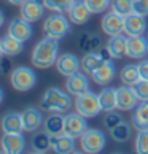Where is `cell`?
<instances>
[{"label": "cell", "mask_w": 148, "mask_h": 154, "mask_svg": "<svg viewBox=\"0 0 148 154\" xmlns=\"http://www.w3.org/2000/svg\"><path fill=\"white\" fill-rule=\"evenodd\" d=\"M132 88H134L140 102L148 100V79H140V81H137Z\"/></svg>", "instance_id": "37"}, {"label": "cell", "mask_w": 148, "mask_h": 154, "mask_svg": "<svg viewBox=\"0 0 148 154\" xmlns=\"http://www.w3.org/2000/svg\"><path fill=\"white\" fill-rule=\"evenodd\" d=\"M2 100H3V89L0 88V103H2Z\"/></svg>", "instance_id": "44"}, {"label": "cell", "mask_w": 148, "mask_h": 154, "mask_svg": "<svg viewBox=\"0 0 148 154\" xmlns=\"http://www.w3.org/2000/svg\"><path fill=\"white\" fill-rule=\"evenodd\" d=\"M2 152L7 154H21L26 148V140L21 134H3L0 138Z\"/></svg>", "instance_id": "11"}, {"label": "cell", "mask_w": 148, "mask_h": 154, "mask_svg": "<svg viewBox=\"0 0 148 154\" xmlns=\"http://www.w3.org/2000/svg\"><path fill=\"white\" fill-rule=\"evenodd\" d=\"M8 33L11 37H14L16 40L26 43L27 40L32 37V27H30V22L22 19V18H18V19H13L8 26Z\"/></svg>", "instance_id": "18"}, {"label": "cell", "mask_w": 148, "mask_h": 154, "mask_svg": "<svg viewBox=\"0 0 148 154\" xmlns=\"http://www.w3.org/2000/svg\"><path fill=\"white\" fill-rule=\"evenodd\" d=\"M102 122H104V125H105L107 130H113V129L116 127V125H119V124L123 122V118L119 116L116 111H109Z\"/></svg>", "instance_id": "36"}, {"label": "cell", "mask_w": 148, "mask_h": 154, "mask_svg": "<svg viewBox=\"0 0 148 154\" xmlns=\"http://www.w3.org/2000/svg\"><path fill=\"white\" fill-rule=\"evenodd\" d=\"M75 110H77V113H80V115L84 116V118L97 116L99 113L102 111L100 103H99V95L94 94V92H91V91L77 95V99H75Z\"/></svg>", "instance_id": "4"}, {"label": "cell", "mask_w": 148, "mask_h": 154, "mask_svg": "<svg viewBox=\"0 0 148 154\" xmlns=\"http://www.w3.org/2000/svg\"><path fill=\"white\" fill-rule=\"evenodd\" d=\"M65 89H67V92H69L70 95H73V97L88 92V91H89V79L86 76V73H84L83 70L81 72L78 70L77 73L67 76Z\"/></svg>", "instance_id": "9"}, {"label": "cell", "mask_w": 148, "mask_h": 154, "mask_svg": "<svg viewBox=\"0 0 148 154\" xmlns=\"http://www.w3.org/2000/svg\"><path fill=\"white\" fill-rule=\"evenodd\" d=\"M139 73H140V79H148V59L142 60L139 64Z\"/></svg>", "instance_id": "39"}, {"label": "cell", "mask_w": 148, "mask_h": 154, "mask_svg": "<svg viewBox=\"0 0 148 154\" xmlns=\"http://www.w3.org/2000/svg\"><path fill=\"white\" fill-rule=\"evenodd\" d=\"M97 95H99V103H100L102 111L109 113V111L116 110V89L105 88V89H102Z\"/></svg>", "instance_id": "27"}, {"label": "cell", "mask_w": 148, "mask_h": 154, "mask_svg": "<svg viewBox=\"0 0 148 154\" xmlns=\"http://www.w3.org/2000/svg\"><path fill=\"white\" fill-rule=\"evenodd\" d=\"M21 116H22V125H24L26 132H35V130H38L42 127V124L45 121L42 111L35 106L26 108V110L21 113Z\"/></svg>", "instance_id": "14"}, {"label": "cell", "mask_w": 148, "mask_h": 154, "mask_svg": "<svg viewBox=\"0 0 148 154\" xmlns=\"http://www.w3.org/2000/svg\"><path fill=\"white\" fill-rule=\"evenodd\" d=\"M139 97L135 94L132 86L123 84L121 88L116 89V110L121 111H131L139 105Z\"/></svg>", "instance_id": "8"}, {"label": "cell", "mask_w": 148, "mask_h": 154, "mask_svg": "<svg viewBox=\"0 0 148 154\" xmlns=\"http://www.w3.org/2000/svg\"><path fill=\"white\" fill-rule=\"evenodd\" d=\"M58 51H59V45L56 38L46 37L40 40L32 51V64L37 68H48L54 65L59 57Z\"/></svg>", "instance_id": "1"}, {"label": "cell", "mask_w": 148, "mask_h": 154, "mask_svg": "<svg viewBox=\"0 0 148 154\" xmlns=\"http://www.w3.org/2000/svg\"><path fill=\"white\" fill-rule=\"evenodd\" d=\"M131 122H132V127L137 130L148 127V100L139 102V105L132 110Z\"/></svg>", "instance_id": "23"}, {"label": "cell", "mask_w": 148, "mask_h": 154, "mask_svg": "<svg viewBox=\"0 0 148 154\" xmlns=\"http://www.w3.org/2000/svg\"><path fill=\"white\" fill-rule=\"evenodd\" d=\"M110 135H112V140L116 141V143H126L131 137V125L123 121L113 130H110Z\"/></svg>", "instance_id": "31"}, {"label": "cell", "mask_w": 148, "mask_h": 154, "mask_svg": "<svg viewBox=\"0 0 148 154\" xmlns=\"http://www.w3.org/2000/svg\"><path fill=\"white\" fill-rule=\"evenodd\" d=\"M11 86L19 92H27L30 91L37 83V75L35 72L29 67H16L10 75Z\"/></svg>", "instance_id": "5"}, {"label": "cell", "mask_w": 148, "mask_h": 154, "mask_svg": "<svg viewBox=\"0 0 148 154\" xmlns=\"http://www.w3.org/2000/svg\"><path fill=\"white\" fill-rule=\"evenodd\" d=\"M97 53L100 54V57H102V59H105V60L113 59L112 56H110V53H109V49H107V46H105V48H102V46H100V48L97 49Z\"/></svg>", "instance_id": "40"}, {"label": "cell", "mask_w": 148, "mask_h": 154, "mask_svg": "<svg viewBox=\"0 0 148 154\" xmlns=\"http://www.w3.org/2000/svg\"><path fill=\"white\" fill-rule=\"evenodd\" d=\"M51 137L46 132H40L35 134L32 137V151L33 152H38V154H43L51 149V141H49Z\"/></svg>", "instance_id": "30"}, {"label": "cell", "mask_w": 148, "mask_h": 154, "mask_svg": "<svg viewBox=\"0 0 148 154\" xmlns=\"http://www.w3.org/2000/svg\"><path fill=\"white\" fill-rule=\"evenodd\" d=\"M8 68H10V60L8 59H0V72L5 73V72H8Z\"/></svg>", "instance_id": "41"}, {"label": "cell", "mask_w": 148, "mask_h": 154, "mask_svg": "<svg viewBox=\"0 0 148 154\" xmlns=\"http://www.w3.org/2000/svg\"><path fill=\"white\" fill-rule=\"evenodd\" d=\"M56 68H58V72L61 75L70 76L73 73H77L81 68V65H80V59L75 54L65 53V54H62L58 57V60H56Z\"/></svg>", "instance_id": "17"}, {"label": "cell", "mask_w": 148, "mask_h": 154, "mask_svg": "<svg viewBox=\"0 0 148 154\" xmlns=\"http://www.w3.org/2000/svg\"><path fill=\"white\" fill-rule=\"evenodd\" d=\"M146 38H148V33H146Z\"/></svg>", "instance_id": "46"}, {"label": "cell", "mask_w": 148, "mask_h": 154, "mask_svg": "<svg viewBox=\"0 0 148 154\" xmlns=\"http://www.w3.org/2000/svg\"><path fill=\"white\" fill-rule=\"evenodd\" d=\"M100 27L104 33H107L109 37L118 35V33L124 32V18L121 14L115 13V11H109L105 13V16L100 21Z\"/></svg>", "instance_id": "10"}, {"label": "cell", "mask_w": 148, "mask_h": 154, "mask_svg": "<svg viewBox=\"0 0 148 154\" xmlns=\"http://www.w3.org/2000/svg\"><path fill=\"white\" fill-rule=\"evenodd\" d=\"M64 119H65V116L59 115V113L49 115L43 121L45 132H46L48 135H61V134H64Z\"/></svg>", "instance_id": "25"}, {"label": "cell", "mask_w": 148, "mask_h": 154, "mask_svg": "<svg viewBox=\"0 0 148 154\" xmlns=\"http://www.w3.org/2000/svg\"><path fill=\"white\" fill-rule=\"evenodd\" d=\"M45 8H48L51 11H56V13H64V11H67L72 3L75 2V0H42Z\"/></svg>", "instance_id": "33"}, {"label": "cell", "mask_w": 148, "mask_h": 154, "mask_svg": "<svg viewBox=\"0 0 148 154\" xmlns=\"http://www.w3.org/2000/svg\"><path fill=\"white\" fill-rule=\"evenodd\" d=\"M2 132L3 134H22L24 125H22V116L21 113L16 111H10L2 118Z\"/></svg>", "instance_id": "20"}, {"label": "cell", "mask_w": 148, "mask_h": 154, "mask_svg": "<svg viewBox=\"0 0 148 154\" xmlns=\"http://www.w3.org/2000/svg\"><path fill=\"white\" fill-rule=\"evenodd\" d=\"M119 79L126 86H134L137 81H140V73H139V64H128L121 68L119 72Z\"/></svg>", "instance_id": "28"}, {"label": "cell", "mask_w": 148, "mask_h": 154, "mask_svg": "<svg viewBox=\"0 0 148 154\" xmlns=\"http://www.w3.org/2000/svg\"><path fill=\"white\" fill-rule=\"evenodd\" d=\"M3 21H5V14L2 13V10H0V27H2V24H3Z\"/></svg>", "instance_id": "43"}, {"label": "cell", "mask_w": 148, "mask_h": 154, "mask_svg": "<svg viewBox=\"0 0 148 154\" xmlns=\"http://www.w3.org/2000/svg\"><path fill=\"white\" fill-rule=\"evenodd\" d=\"M135 151L139 154H148V127L139 130L135 137Z\"/></svg>", "instance_id": "34"}, {"label": "cell", "mask_w": 148, "mask_h": 154, "mask_svg": "<svg viewBox=\"0 0 148 154\" xmlns=\"http://www.w3.org/2000/svg\"><path fill=\"white\" fill-rule=\"evenodd\" d=\"M107 49L113 59H121L128 56V38L118 33V35H112L109 43H107Z\"/></svg>", "instance_id": "22"}, {"label": "cell", "mask_w": 148, "mask_h": 154, "mask_svg": "<svg viewBox=\"0 0 148 154\" xmlns=\"http://www.w3.org/2000/svg\"><path fill=\"white\" fill-rule=\"evenodd\" d=\"M22 45L24 43L19 42V40H16L14 37H11L10 33L5 35L3 38H0V48H2V53L5 56H10V57L18 56V54L22 53V49H24Z\"/></svg>", "instance_id": "24"}, {"label": "cell", "mask_w": 148, "mask_h": 154, "mask_svg": "<svg viewBox=\"0 0 148 154\" xmlns=\"http://www.w3.org/2000/svg\"><path fill=\"white\" fill-rule=\"evenodd\" d=\"M7 2H10L11 5H18V7H21V5L24 3L26 0H7Z\"/></svg>", "instance_id": "42"}, {"label": "cell", "mask_w": 148, "mask_h": 154, "mask_svg": "<svg viewBox=\"0 0 148 154\" xmlns=\"http://www.w3.org/2000/svg\"><path fill=\"white\" fill-rule=\"evenodd\" d=\"M148 54V38L143 35L128 37V57L143 59Z\"/></svg>", "instance_id": "12"}, {"label": "cell", "mask_w": 148, "mask_h": 154, "mask_svg": "<svg viewBox=\"0 0 148 154\" xmlns=\"http://www.w3.org/2000/svg\"><path fill=\"white\" fill-rule=\"evenodd\" d=\"M88 130L86 118L80 113H70L64 119V134L72 137V138H80Z\"/></svg>", "instance_id": "7"}, {"label": "cell", "mask_w": 148, "mask_h": 154, "mask_svg": "<svg viewBox=\"0 0 148 154\" xmlns=\"http://www.w3.org/2000/svg\"><path fill=\"white\" fill-rule=\"evenodd\" d=\"M43 32L46 37L61 40L70 32V19H67L62 13H56L48 16L43 22Z\"/></svg>", "instance_id": "3"}, {"label": "cell", "mask_w": 148, "mask_h": 154, "mask_svg": "<svg viewBox=\"0 0 148 154\" xmlns=\"http://www.w3.org/2000/svg\"><path fill=\"white\" fill-rule=\"evenodd\" d=\"M134 13L140 16H148V0H134Z\"/></svg>", "instance_id": "38"}, {"label": "cell", "mask_w": 148, "mask_h": 154, "mask_svg": "<svg viewBox=\"0 0 148 154\" xmlns=\"http://www.w3.org/2000/svg\"><path fill=\"white\" fill-rule=\"evenodd\" d=\"M107 138L105 134L99 129H88L81 137H80V146L88 154H97L105 148Z\"/></svg>", "instance_id": "6"}, {"label": "cell", "mask_w": 148, "mask_h": 154, "mask_svg": "<svg viewBox=\"0 0 148 154\" xmlns=\"http://www.w3.org/2000/svg\"><path fill=\"white\" fill-rule=\"evenodd\" d=\"M145 32H146L145 16H140L137 13H131L124 18V33H128V37L143 35Z\"/></svg>", "instance_id": "15"}, {"label": "cell", "mask_w": 148, "mask_h": 154, "mask_svg": "<svg viewBox=\"0 0 148 154\" xmlns=\"http://www.w3.org/2000/svg\"><path fill=\"white\" fill-rule=\"evenodd\" d=\"M86 3V7L89 8V11L93 14H99V13H104L112 5L110 0H83Z\"/></svg>", "instance_id": "35"}, {"label": "cell", "mask_w": 148, "mask_h": 154, "mask_svg": "<svg viewBox=\"0 0 148 154\" xmlns=\"http://www.w3.org/2000/svg\"><path fill=\"white\" fill-rule=\"evenodd\" d=\"M2 54H3V53H2V48H0V57H2Z\"/></svg>", "instance_id": "45"}, {"label": "cell", "mask_w": 148, "mask_h": 154, "mask_svg": "<svg viewBox=\"0 0 148 154\" xmlns=\"http://www.w3.org/2000/svg\"><path fill=\"white\" fill-rule=\"evenodd\" d=\"M100 46H102V40H100L99 35H96V33L86 32L80 37V48H81L84 53H94V51H97Z\"/></svg>", "instance_id": "29"}, {"label": "cell", "mask_w": 148, "mask_h": 154, "mask_svg": "<svg viewBox=\"0 0 148 154\" xmlns=\"http://www.w3.org/2000/svg\"><path fill=\"white\" fill-rule=\"evenodd\" d=\"M70 94L58 88H49L42 97V108L51 113H62L72 106Z\"/></svg>", "instance_id": "2"}, {"label": "cell", "mask_w": 148, "mask_h": 154, "mask_svg": "<svg viewBox=\"0 0 148 154\" xmlns=\"http://www.w3.org/2000/svg\"><path fill=\"white\" fill-rule=\"evenodd\" d=\"M45 13V5L40 0H26L21 5V18L29 21V22H37L43 18Z\"/></svg>", "instance_id": "13"}, {"label": "cell", "mask_w": 148, "mask_h": 154, "mask_svg": "<svg viewBox=\"0 0 148 154\" xmlns=\"http://www.w3.org/2000/svg\"><path fill=\"white\" fill-rule=\"evenodd\" d=\"M116 75V68H115V64L112 60H105L97 70H96L93 75V81L96 84H100V86H105V84H110L113 81V78Z\"/></svg>", "instance_id": "19"}, {"label": "cell", "mask_w": 148, "mask_h": 154, "mask_svg": "<svg viewBox=\"0 0 148 154\" xmlns=\"http://www.w3.org/2000/svg\"><path fill=\"white\" fill-rule=\"evenodd\" d=\"M67 14H69L70 22H73V24H77V26H83L89 21L93 13L89 11V8L86 7V3H84L83 0H75V2L72 3V7L67 10Z\"/></svg>", "instance_id": "16"}, {"label": "cell", "mask_w": 148, "mask_h": 154, "mask_svg": "<svg viewBox=\"0 0 148 154\" xmlns=\"http://www.w3.org/2000/svg\"><path fill=\"white\" fill-rule=\"evenodd\" d=\"M104 62H105V59H102L97 51H94V53H86L84 54V57L80 60V65H81V70L84 73L93 75V73L97 70Z\"/></svg>", "instance_id": "26"}, {"label": "cell", "mask_w": 148, "mask_h": 154, "mask_svg": "<svg viewBox=\"0 0 148 154\" xmlns=\"http://www.w3.org/2000/svg\"><path fill=\"white\" fill-rule=\"evenodd\" d=\"M51 138V149L58 154H69L75 151V138L65 135V134H61V135H49Z\"/></svg>", "instance_id": "21"}, {"label": "cell", "mask_w": 148, "mask_h": 154, "mask_svg": "<svg viewBox=\"0 0 148 154\" xmlns=\"http://www.w3.org/2000/svg\"><path fill=\"white\" fill-rule=\"evenodd\" d=\"M112 11L121 14L126 18L128 14L134 13V0H113L112 2Z\"/></svg>", "instance_id": "32"}]
</instances>
